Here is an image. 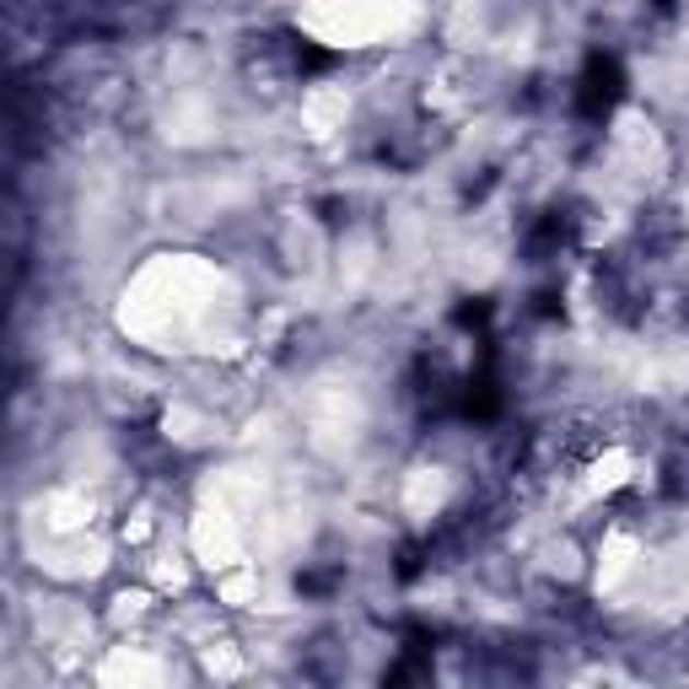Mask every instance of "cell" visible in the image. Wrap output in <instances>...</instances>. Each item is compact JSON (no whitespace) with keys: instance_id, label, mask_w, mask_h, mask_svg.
I'll use <instances>...</instances> for the list:
<instances>
[{"instance_id":"cell-1","label":"cell","mask_w":689,"mask_h":689,"mask_svg":"<svg viewBox=\"0 0 689 689\" xmlns=\"http://www.w3.org/2000/svg\"><path fill=\"white\" fill-rule=\"evenodd\" d=\"M620 92H625L620 60H609V55H593V60H587V70H582V87H576V108H582V119H604V114L620 103Z\"/></svg>"},{"instance_id":"cell-2","label":"cell","mask_w":689,"mask_h":689,"mask_svg":"<svg viewBox=\"0 0 689 689\" xmlns=\"http://www.w3.org/2000/svg\"><path fill=\"white\" fill-rule=\"evenodd\" d=\"M485 318H491V302H474V308H458V323H463V329H480Z\"/></svg>"},{"instance_id":"cell-3","label":"cell","mask_w":689,"mask_h":689,"mask_svg":"<svg viewBox=\"0 0 689 689\" xmlns=\"http://www.w3.org/2000/svg\"><path fill=\"white\" fill-rule=\"evenodd\" d=\"M657 5H674V0H657Z\"/></svg>"}]
</instances>
